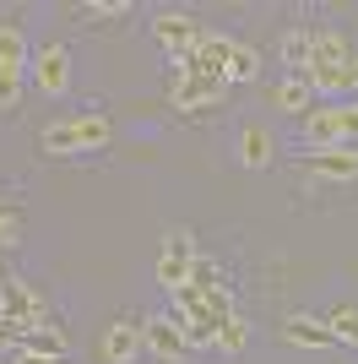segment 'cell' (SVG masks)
<instances>
[{
    "mask_svg": "<svg viewBox=\"0 0 358 364\" xmlns=\"http://www.w3.org/2000/svg\"><path fill=\"white\" fill-rule=\"evenodd\" d=\"M0 321L28 337V332H38V326H49L55 316H49L44 294L33 289L28 277H6V283H0Z\"/></svg>",
    "mask_w": 358,
    "mask_h": 364,
    "instance_id": "1",
    "label": "cell"
},
{
    "mask_svg": "<svg viewBox=\"0 0 358 364\" xmlns=\"http://www.w3.org/2000/svg\"><path fill=\"white\" fill-rule=\"evenodd\" d=\"M190 261H195V234L190 228H168L163 250H158V289L174 294L190 283Z\"/></svg>",
    "mask_w": 358,
    "mask_h": 364,
    "instance_id": "2",
    "label": "cell"
},
{
    "mask_svg": "<svg viewBox=\"0 0 358 364\" xmlns=\"http://www.w3.org/2000/svg\"><path fill=\"white\" fill-rule=\"evenodd\" d=\"M28 76L44 98H65L71 92V49L65 44H38L28 60Z\"/></svg>",
    "mask_w": 358,
    "mask_h": 364,
    "instance_id": "3",
    "label": "cell"
},
{
    "mask_svg": "<svg viewBox=\"0 0 358 364\" xmlns=\"http://www.w3.org/2000/svg\"><path fill=\"white\" fill-rule=\"evenodd\" d=\"M152 38H158L163 55L179 65V60H190L195 44H201V22H195L190 11H158L152 16Z\"/></svg>",
    "mask_w": 358,
    "mask_h": 364,
    "instance_id": "4",
    "label": "cell"
},
{
    "mask_svg": "<svg viewBox=\"0 0 358 364\" xmlns=\"http://www.w3.org/2000/svg\"><path fill=\"white\" fill-rule=\"evenodd\" d=\"M141 353H147V332H141L136 316H119L104 326V343H98V359L104 364H136Z\"/></svg>",
    "mask_w": 358,
    "mask_h": 364,
    "instance_id": "5",
    "label": "cell"
},
{
    "mask_svg": "<svg viewBox=\"0 0 358 364\" xmlns=\"http://www.w3.org/2000/svg\"><path fill=\"white\" fill-rule=\"evenodd\" d=\"M228 98V82L223 76H190L179 71L168 82V109H217Z\"/></svg>",
    "mask_w": 358,
    "mask_h": 364,
    "instance_id": "6",
    "label": "cell"
},
{
    "mask_svg": "<svg viewBox=\"0 0 358 364\" xmlns=\"http://www.w3.org/2000/svg\"><path fill=\"white\" fill-rule=\"evenodd\" d=\"M234 44H239V38H228V33H201L195 55H190V60H179V71H190V76H223V82H228Z\"/></svg>",
    "mask_w": 358,
    "mask_h": 364,
    "instance_id": "7",
    "label": "cell"
},
{
    "mask_svg": "<svg viewBox=\"0 0 358 364\" xmlns=\"http://www.w3.org/2000/svg\"><path fill=\"white\" fill-rule=\"evenodd\" d=\"M141 332H147V353L163 364H179L185 353H190V343H185V326H179L174 316H147L141 321Z\"/></svg>",
    "mask_w": 358,
    "mask_h": 364,
    "instance_id": "8",
    "label": "cell"
},
{
    "mask_svg": "<svg viewBox=\"0 0 358 364\" xmlns=\"http://www.w3.org/2000/svg\"><path fill=\"white\" fill-rule=\"evenodd\" d=\"M353 55H358V49L347 44V33L315 28V38H310V65H304V71H347V65H353Z\"/></svg>",
    "mask_w": 358,
    "mask_h": 364,
    "instance_id": "9",
    "label": "cell"
},
{
    "mask_svg": "<svg viewBox=\"0 0 358 364\" xmlns=\"http://www.w3.org/2000/svg\"><path fill=\"white\" fill-rule=\"evenodd\" d=\"M283 337L293 343V348H310V353H320V348H337V337H331V326H326L320 316H304V310L283 321Z\"/></svg>",
    "mask_w": 358,
    "mask_h": 364,
    "instance_id": "10",
    "label": "cell"
},
{
    "mask_svg": "<svg viewBox=\"0 0 358 364\" xmlns=\"http://www.w3.org/2000/svg\"><path fill=\"white\" fill-rule=\"evenodd\" d=\"M310 180H358V158L347 147H326V152H310L304 158Z\"/></svg>",
    "mask_w": 358,
    "mask_h": 364,
    "instance_id": "11",
    "label": "cell"
},
{
    "mask_svg": "<svg viewBox=\"0 0 358 364\" xmlns=\"http://www.w3.org/2000/svg\"><path fill=\"white\" fill-rule=\"evenodd\" d=\"M277 158V136H271L266 125H244L239 131V164L244 168H266Z\"/></svg>",
    "mask_w": 358,
    "mask_h": 364,
    "instance_id": "12",
    "label": "cell"
},
{
    "mask_svg": "<svg viewBox=\"0 0 358 364\" xmlns=\"http://www.w3.org/2000/svg\"><path fill=\"white\" fill-rule=\"evenodd\" d=\"M271 104L283 109V114H298V120H304V114H310V104H315V92H310V82H304V76L288 71L283 82L271 87Z\"/></svg>",
    "mask_w": 358,
    "mask_h": 364,
    "instance_id": "13",
    "label": "cell"
},
{
    "mask_svg": "<svg viewBox=\"0 0 358 364\" xmlns=\"http://www.w3.org/2000/svg\"><path fill=\"white\" fill-rule=\"evenodd\" d=\"M28 60H33V49H28V38H22V28H16V22H0V71L28 76Z\"/></svg>",
    "mask_w": 358,
    "mask_h": 364,
    "instance_id": "14",
    "label": "cell"
},
{
    "mask_svg": "<svg viewBox=\"0 0 358 364\" xmlns=\"http://www.w3.org/2000/svg\"><path fill=\"white\" fill-rule=\"evenodd\" d=\"M38 147L49 152V158H76L82 152V136H76V120H55L38 131Z\"/></svg>",
    "mask_w": 358,
    "mask_h": 364,
    "instance_id": "15",
    "label": "cell"
},
{
    "mask_svg": "<svg viewBox=\"0 0 358 364\" xmlns=\"http://www.w3.org/2000/svg\"><path fill=\"white\" fill-rule=\"evenodd\" d=\"M310 38H315L310 28H288L283 38H277V55H283V65L293 76H304V65H310Z\"/></svg>",
    "mask_w": 358,
    "mask_h": 364,
    "instance_id": "16",
    "label": "cell"
},
{
    "mask_svg": "<svg viewBox=\"0 0 358 364\" xmlns=\"http://www.w3.org/2000/svg\"><path fill=\"white\" fill-rule=\"evenodd\" d=\"M22 348H33V353H49V359H65V332H60V321H49V326H38V332H28L22 337Z\"/></svg>",
    "mask_w": 358,
    "mask_h": 364,
    "instance_id": "17",
    "label": "cell"
},
{
    "mask_svg": "<svg viewBox=\"0 0 358 364\" xmlns=\"http://www.w3.org/2000/svg\"><path fill=\"white\" fill-rule=\"evenodd\" d=\"M71 120H76V136H82V152L109 147V120L104 114H71Z\"/></svg>",
    "mask_w": 358,
    "mask_h": 364,
    "instance_id": "18",
    "label": "cell"
},
{
    "mask_svg": "<svg viewBox=\"0 0 358 364\" xmlns=\"http://www.w3.org/2000/svg\"><path fill=\"white\" fill-rule=\"evenodd\" d=\"M255 76H261V49L234 44V60H228V87H234V82H255Z\"/></svg>",
    "mask_w": 358,
    "mask_h": 364,
    "instance_id": "19",
    "label": "cell"
},
{
    "mask_svg": "<svg viewBox=\"0 0 358 364\" xmlns=\"http://www.w3.org/2000/svg\"><path fill=\"white\" fill-rule=\"evenodd\" d=\"M244 343H250V326H244V316L234 310V316L217 326V343H212V348L217 353H244Z\"/></svg>",
    "mask_w": 358,
    "mask_h": 364,
    "instance_id": "20",
    "label": "cell"
},
{
    "mask_svg": "<svg viewBox=\"0 0 358 364\" xmlns=\"http://www.w3.org/2000/svg\"><path fill=\"white\" fill-rule=\"evenodd\" d=\"M326 326H331V337H337V343L358 348V304H337V310L326 316Z\"/></svg>",
    "mask_w": 358,
    "mask_h": 364,
    "instance_id": "21",
    "label": "cell"
},
{
    "mask_svg": "<svg viewBox=\"0 0 358 364\" xmlns=\"http://www.w3.org/2000/svg\"><path fill=\"white\" fill-rule=\"evenodd\" d=\"M190 289H201V294L228 289V283H223V267H217L212 256H195V261H190Z\"/></svg>",
    "mask_w": 358,
    "mask_h": 364,
    "instance_id": "22",
    "label": "cell"
},
{
    "mask_svg": "<svg viewBox=\"0 0 358 364\" xmlns=\"http://www.w3.org/2000/svg\"><path fill=\"white\" fill-rule=\"evenodd\" d=\"M16 104H22V76L0 71V114H16Z\"/></svg>",
    "mask_w": 358,
    "mask_h": 364,
    "instance_id": "23",
    "label": "cell"
},
{
    "mask_svg": "<svg viewBox=\"0 0 358 364\" xmlns=\"http://www.w3.org/2000/svg\"><path fill=\"white\" fill-rule=\"evenodd\" d=\"M16 245H22V213H11L0 223V250H16Z\"/></svg>",
    "mask_w": 358,
    "mask_h": 364,
    "instance_id": "24",
    "label": "cell"
},
{
    "mask_svg": "<svg viewBox=\"0 0 358 364\" xmlns=\"http://www.w3.org/2000/svg\"><path fill=\"white\" fill-rule=\"evenodd\" d=\"M87 16H125L131 11V0H92V6H82Z\"/></svg>",
    "mask_w": 358,
    "mask_h": 364,
    "instance_id": "25",
    "label": "cell"
},
{
    "mask_svg": "<svg viewBox=\"0 0 358 364\" xmlns=\"http://www.w3.org/2000/svg\"><path fill=\"white\" fill-rule=\"evenodd\" d=\"M22 348V332H16V326H6V321H0V353H16Z\"/></svg>",
    "mask_w": 358,
    "mask_h": 364,
    "instance_id": "26",
    "label": "cell"
},
{
    "mask_svg": "<svg viewBox=\"0 0 358 364\" xmlns=\"http://www.w3.org/2000/svg\"><path fill=\"white\" fill-rule=\"evenodd\" d=\"M11 364H60V359H49V353H33V348H16Z\"/></svg>",
    "mask_w": 358,
    "mask_h": 364,
    "instance_id": "27",
    "label": "cell"
},
{
    "mask_svg": "<svg viewBox=\"0 0 358 364\" xmlns=\"http://www.w3.org/2000/svg\"><path fill=\"white\" fill-rule=\"evenodd\" d=\"M342 92H358V55H353V65L342 71Z\"/></svg>",
    "mask_w": 358,
    "mask_h": 364,
    "instance_id": "28",
    "label": "cell"
},
{
    "mask_svg": "<svg viewBox=\"0 0 358 364\" xmlns=\"http://www.w3.org/2000/svg\"><path fill=\"white\" fill-rule=\"evenodd\" d=\"M11 213H22V207H16L11 196H0V223H6V218H11Z\"/></svg>",
    "mask_w": 358,
    "mask_h": 364,
    "instance_id": "29",
    "label": "cell"
},
{
    "mask_svg": "<svg viewBox=\"0 0 358 364\" xmlns=\"http://www.w3.org/2000/svg\"><path fill=\"white\" fill-rule=\"evenodd\" d=\"M0 283H6V277H0Z\"/></svg>",
    "mask_w": 358,
    "mask_h": 364,
    "instance_id": "30",
    "label": "cell"
}]
</instances>
